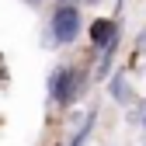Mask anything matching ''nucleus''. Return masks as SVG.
<instances>
[{
  "mask_svg": "<svg viewBox=\"0 0 146 146\" xmlns=\"http://www.w3.org/2000/svg\"><path fill=\"white\" fill-rule=\"evenodd\" d=\"M80 73L77 70H70V66H56L49 73V98L56 101V104H73L80 98Z\"/></svg>",
  "mask_w": 146,
  "mask_h": 146,
  "instance_id": "1",
  "label": "nucleus"
},
{
  "mask_svg": "<svg viewBox=\"0 0 146 146\" xmlns=\"http://www.w3.org/2000/svg\"><path fill=\"white\" fill-rule=\"evenodd\" d=\"M49 35H52V42H59V45H70L80 35V11H77V4H59L52 11Z\"/></svg>",
  "mask_w": 146,
  "mask_h": 146,
  "instance_id": "2",
  "label": "nucleus"
},
{
  "mask_svg": "<svg viewBox=\"0 0 146 146\" xmlns=\"http://www.w3.org/2000/svg\"><path fill=\"white\" fill-rule=\"evenodd\" d=\"M118 38V25L111 21V17H98L94 25H90V42H94L98 49H104V45H111Z\"/></svg>",
  "mask_w": 146,
  "mask_h": 146,
  "instance_id": "3",
  "label": "nucleus"
},
{
  "mask_svg": "<svg viewBox=\"0 0 146 146\" xmlns=\"http://www.w3.org/2000/svg\"><path fill=\"white\" fill-rule=\"evenodd\" d=\"M90 129H94V111H87V115H84V122H80V129L73 132L70 146H84V143L90 139Z\"/></svg>",
  "mask_w": 146,
  "mask_h": 146,
  "instance_id": "4",
  "label": "nucleus"
},
{
  "mask_svg": "<svg viewBox=\"0 0 146 146\" xmlns=\"http://www.w3.org/2000/svg\"><path fill=\"white\" fill-rule=\"evenodd\" d=\"M122 80H125V77H115V80H111V94H115L118 101H125V84H122Z\"/></svg>",
  "mask_w": 146,
  "mask_h": 146,
  "instance_id": "5",
  "label": "nucleus"
},
{
  "mask_svg": "<svg viewBox=\"0 0 146 146\" xmlns=\"http://www.w3.org/2000/svg\"><path fill=\"white\" fill-rule=\"evenodd\" d=\"M136 45H139V52H146V31L139 35V42H136Z\"/></svg>",
  "mask_w": 146,
  "mask_h": 146,
  "instance_id": "6",
  "label": "nucleus"
},
{
  "mask_svg": "<svg viewBox=\"0 0 146 146\" xmlns=\"http://www.w3.org/2000/svg\"><path fill=\"white\" fill-rule=\"evenodd\" d=\"M59 4H77V0H59Z\"/></svg>",
  "mask_w": 146,
  "mask_h": 146,
  "instance_id": "7",
  "label": "nucleus"
},
{
  "mask_svg": "<svg viewBox=\"0 0 146 146\" xmlns=\"http://www.w3.org/2000/svg\"><path fill=\"white\" fill-rule=\"evenodd\" d=\"M28 4H38V0H28Z\"/></svg>",
  "mask_w": 146,
  "mask_h": 146,
  "instance_id": "8",
  "label": "nucleus"
}]
</instances>
